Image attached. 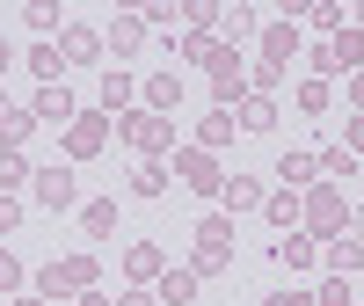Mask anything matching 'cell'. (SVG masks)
I'll use <instances>...</instances> for the list:
<instances>
[{
	"mask_svg": "<svg viewBox=\"0 0 364 306\" xmlns=\"http://www.w3.org/2000/svg\"><path fill=\"white\" fill-rule=\"evenodd\" d=\"M95 285V255H51L44 270H37V292L44 299H58V292H87Z\"/></svg>",
	"mask_w": 364,
	"mask_h": 306,
	"instance_id": "1",
	"label": "cell"
},
{
	"mask_svg": "<svg viewBox=\"0 0 364 306\" xmlns=\"http://www.w3.org/2000/svg\"><path fill=\"white\" fill-rule=\"evenodd\" d=\"M299 219H314V233L336 241V233H343V219H350V204H343L336 190H306V197H299Z\"/></svg>",
	"mask_w": 364,
	"mask_h": 306,
	"instance_id": "2",
	"label": "cell"
},
{
	"mask_svg": "<svg viewBox=\"0 0 364 306\" xmlns=\"http://www.w3.org/2000/svg\"><path fill=\"white\" fill-rule=\"evenodd\" d=\"M314 66H321V73H350V66H364V29H336V37L314 51Z\"/></svg>",
	"mask_w": 364,
	"mask_h": 306,
	"instance_id": "3",
	"label": "cell"
},
{
	"mask_svg": "<svg viewBox=\"0 0 364 306\" xmlns=\"http://www.w3.org/2000/svg\"><path fill=\"white\" fill-rule=\"evenodd\" d=\"M175 168H182V182H190L197 197H219V190H226V175H219V161H211L204 146H190V153H175Z\"/></svg>",
	"mask_w": 364,
	"mask_h": 306,
	"instance_id": "4",
	"label": "cell"
},
{
	"mask_svg": "<svg viewBox=\"0 0 364 306\" xmlns=\"http://www.w3.org/2000/svg\"><path fill=\"white\" fill-rule=\"evenodd\" d=\"M211 95H219V102H248V73H240L233 44L219 51V66H211Z\"/></svg>",
	"mask_w": 364,
	"mask_h": 306,
	"instance_id": "5",
	"label": "cell"
},
{
	"mask_svg": "<svg viewBox=\"0 0 364 306\" xmlns=\"http://www.w3.org/2000/svg\"><path fill=\"white\" fill-rule=\"evenodd\" d=\"M29 117H37V125H73V95H66V80H58V88H37Z\"/></svg>",
	"mask_w": 364,
	"mask_h": 306,
	"instance_id": "6",
	"label": "cell"
},
{
	"mask_svg": "<svg viewBox=\"0 0 364 306\" xmlns=\"http://www.w3.org/2000/svg\"><path fill=\"white\" fill-rule=\"evenodd\" d=\"M117 132H124L132 146L154 153V146H168V132H175V125H168V117H117Z\"/></svg>",
	"mask_w": 364,
	"mask_h": 306,
	"instance_id": "7",
	"label": "cell"
},
{
	"mask_svg": "<svg viewBox=\"0 0 364 306\" xmlns=\"http://www.w3.org/2000/svg\"><path fill=\"white\" fill-rule=\"evenodd\" d=\"M37 204L66 211V204H73V168H37Z\"/></svg>",
	"mask_w": 364,
	"mask_h": 306,
	"instance_id": "8",
	"label": "cell"
},
{
	"mask_svg": "<svg viewBox=\"0 0 364 306\" xmlns=\"http://www.w3.org/2000/svg\"><path fill=\"white\" fill-rule=\"evenodd\" d=\"M226 263V219H204L197 226V270H219Z\"/></svg>",
	"mask_w": 364,
	"mask_h": 306,
	"instance_id": "9",
	"label": "cell"
},
{
	"mask_svg": "<svg viewBox=\"0 0 364 306\" xmlns=\"http://www.w3.org/2000/svg\"><path fill=\"white\" fill-rule=\"evenodd\" d=\"M277 175H284V190H314L321 161H314V153H284V161H277Z\"/></svg>",
	"mask_w": 364,
	"mask_h": 306,
	"instance_id": "10",
	"label": "cell"
},
{
	"mask_svg": "<svg viewBox=\"0 0 364 306\" xmlns=\"http://www.w3.org/2000/svg\"><path fill=\"white\" fill-rule=\"evenodd\" d=\"M29 125H37V117H29V110H15L8 95H0V146H8V153H15V146L29 139Z\"/></svg>",
	"mask_w": 364,
	"mask_h": 306,
	"instance_id": "11",
	"label": "cell"
},
{
	"mask_svg": "<svg viewBox=\"0 0 364 306\" xmlns=\"http://www.w3.org/2000/svg\"><path fill=\"white\" fill-rule=\"evenodd\" d=\"M146 102H154V117L182 110V80H175V73H154V80H146Z\"/></svg>",
	"mask_w": 364,
	"mask_h": 306,
	"instance_id": "12",
	"label": "cell"
},
{
	"mask_svg": "<svg viewBox=\"0 0 364 306\" xmlns=\"http://www.w3.org/2000/svg\"><path fill=\"white\" fill-rule=\"evenodd\" d=\"M262 51H269V66H291V51H299V29H291V22H269Z\"/></svg>",
	"mask_w": 364,
	"mask_h": 306,
	"instance_id": "13",
	"label": "cell"
},
{
	"mask_svg": "<svg viewBox=\"0 0 364 306\" xmlns=\"http://www.w3.org/2000/svg\"><path fill=\"white\" fill-rule=\"evenodd\" d=\"M102 58V37L95 29H66V66H95Z\"/></svg>",
	"mask_w": 364,
	"mask_h": 306,
	"instance_id": "14",
	"label": "cell"
},
{
	"mask_svg": "<svg viewBox=\"0 0 364 306\" xmlns=\"http://www.w3.org/2000/svg\"><path fill=\"white\" fill-rule=\"evenodd\" d=\"M66 146H73V161H87V153L102 146V117H73V132H66Z\"/></svg>",
	"mask_w": 364,
	"mask_h": 306,
	"instance_id": "15",
	"label": "cell"
},
{
	"mask_svg": "<svg viewBox=\"0 0 364 306\" xmlns=\"http://www.w3.org/2000/svg\"><path fill=\"white\" fill-rule=\"evenodd\" d=\"M80 226H87V241H109V233H117V204H109V197H95V204L80 211Z\"/></svg>",
	"mask_w": 364,
	"mask_h": 306,
	"instance_id": "16",
	"label": "cell"
},
{
	"mask_svg": "<svg viewBox=\"0 0 364 306\" xmlns=\"http://www.w3.org/2000/svg\"><path fill=\"white\" fill-rule=\"evenodd\" d=\"M161 299L168 306H190L197 299V270H161Z\"/></svg>",
	"mask_w": 364,
	"mask_h": 306,
	"instance_id": "17",
	"label": "cell"
},
{
	"mask_svg": "<svg viewBox=\"0 0 364 306\" xmlns=\"http://www.w3.org/2000/svg\"><path fill=\"white\" fill-rule=\"evenodd\" d=\"M269 125H277V102H269V95H248V102H240V132H269Z\"/></svg>",
	"mask_w": 364,
	"mask_h": 306,
	"instance_id": "18",
	"label": "cell"
},
{
	"mask_svg": "<svg viewBox=\"0 0 364 306\" xmlns=\"http://www.w3.org/2000/svg\"><path fill=\"white\" fill-rule=\"evenodd\" d=\"M124 270H132V278H161L168 263H161V248H154V241H139V248L124 255Z\"/></svg>",
	"mask_w": 364,
	"mask_h": 306,
	"instance_id": "19",
	"label": "cell"
},
{
	"mask_svg": "<svg viewBox=\"0 0 364 306\" xmlns=\"http://www.w3.org/2000/svg\"><path fill=\"white\" fill-rule=\"evenodd\" d=\"M277 263H284V270L314 263V233H284V241H277Z\"/></svg>",
	"mask_w": 364,
	"mask_h": 306,
	"instance_id": "20",
	"label": "cell"
},
{
	"mask_svg": "<svg viewBox=\"0 0 364 306\" xmlns=\"http://www.w3.org/2000/svg\"><path fill=\"white\" fill-rule=\"evenodd\" d=\"M328 270H336V278L364 270V241H336V248H328Z\"/></svg>",
	"mask_w": 364,
	"mask_h": 306,
	"instance_id": "21",
	"label": "cell"
},
{
	"mask_svg": "<svg viewBox=\"0 0 364 306\" xmlns=\"http://www.w3.org/2000/svg\"><path fill=\"white\" fill-rule=\"evenodd\" d=\"M124 102H132V80H124V73H102V110L124 117Z\"/></svg>",
	"mask_w": 364,
	"mask_h": 306,
	"instance_id": "22",
	"label": "cell"
},
{
	"mask_svg": "<svg viewBox=\"0 0 364 306\" xmlns=\"http://www.w3.org/2000/svg\"><path fill=\"white\" fill-rule=\"evenodd\" d=\"M132 190H139V197H161V190H168V168H161V161L132 168Z\"/></svg>",
	"mask_w": 364,
	"mask_h": 306,
	"instance_id": "23",
	"label": "cell"
},
{
	"mask_svg": "<svg viewBox=\"0 0 364 306\" xmlns=\"http://www.w3.org/2000/svg\"><path fill=\"white\" fill-rule=\"evenodd\" d=\"M219 197H226L233 211H240V204H262V182H255V175H233V182H226Z\"/></svg>",
	"mask_w": 364,
	"mask_h": 306,
	"instance_id": "24",
	"label": "cell"
},
{
	"mask_svg": "<svg viewBox=\"0 0 364 306\" xmlns=\"http://www.w3.org/2000/svg\"><path fill=\"white\" fill-rule=\"evenodd\" d=\"M139 29H146V15H117V29H109V44H117V58H124V51L139 44Z\"/></svg>",
	"mask_w": 364,
	"mask_h": 306,
	"instance_id": "25",
	"label": "cell"
},
{
	"mask_svg": "<svg viewBox=\"0 0 364 306\" xmlns=\"http://www.w3.org/2000/svg\"><path fill=\"white\" fill-rule=\"evenodd\" d=\"M29 66L44 73V88H58V66H66V51H51V44H37V51H29Z\"/></svg>",
	"mask_w": 364,
	"mask_h": 306,
	"instance_id": "26",
	"label": "cell"
},
{
	"mask_svg": "<svg viewBox=\"0 0 364 306\" xmlns=\"http://www.w3.org/2000/svg\"><path fill=\"white\" fill-rule=\"evenodd\" d=\"M15 182H29V161H22V153H8V146H0V190H15Z\"/></svg>",
	"mask_w": 364,
	"mask_h": 306,
	"instance_id": "27",
	"label": "cell"
},
{
	"mask_svg": "<svg viewBox=\"0 0 364 306\" xmlns=\"http://www.w3.org/2000/svg\"><path fill=\"white\" fill-rule=\"evenodd\" d=\"M219 51H226L219 37H190V44H182V58H197V66H219Z\"/></svg>",
	"mask_w": 364,
	"mask_h": 306,
	"instance_id": "28",
	"label": "cell"
},
{
	"mask_svg": "<svg viewBox=\"0 0 364 306\" xmlns=\"http://www.w3.org/2000/svg\"><path fill=\"white\" fill-rule=\"evenodd\" d=\"M321 168H328V175H357V153H350V146H328Z\"/></svg>",
	"mask_w": 364,
	"mask_h": 306,
	"instance_id": "29",
	"label": "cell"
},
{
	"mask_svg": "<svg viewBox=\"0 0 364 306\" xmlns=\"http://www.w3.org/2000/svg\"><path fill=\"white\" fill-rule=\"evenodd\" d=\"M226 139H233V117H226V110H219V117H204V153H211V146H226Z\"/></svg>",
	"mask_w": 364,
	"mask_h": 306,
	"instance_id": "30",
	"label": "cell"
},
{
	"mask_svg": "<svg viewBox=\"0 0 364 306\" xmlns=\"http://www.w3.org/2000/svg\"><path fill=\"white\" fill-rule=\"evenodd\" d=\"M314 306H350V278H328V285L314 292Z\"/></svg>",
	"mask_w": 364,
	"mask_h": 306,
	"instance_id": "31",
	"label": "cell"
},
{
	"mask_svg": "<svg viewBox=\"0 0 364 306\" xmlns=\"http://www.w3.org/2000/svg\"><path fill=\"white\" fill-rule=\"evenodd\" d=\"M269 226H299V197H269Z\"/></svg>",
	"mask_w": 364,
	"mask_h": 306,
	"instance_id": "32",
	"label": "cell"
},
{
	"mask_svg": "<svg viewBox=\"0 0 364 306\" xmlns=\"http://www.w3.org/2000/svg\"><path fill=\"white\" fill-rule=\"evenodd\" d=\"M299 110L321 117V110H328V88H321V80H306V88H299Z\"/></svg>",
	"mask_w": 364,
	"mask_h": 306,
	"instance_id": "33",
	"label": "cell"
},
{
	"mask_svg": "<svg viewBox=\"0 0 364 306\" xmlns=\"http://www.w3.org/2000/svg\"><path fill=\"white\" fill-rule=\"evenodd\" d=\"M15 285H22V263H15L8 248H0V292H15Z\"/></svg>",
	"mask_w": 364,
	"mask_h": 306,
	"instance_id": "34",
	"label": "cell"
},
{
	"mask_svg": "<svg viewBox=\"0 0 364 306\" xmlns=\"http://www.w3.org/2000/svg\"><path fill=\"white\" fill-rule=\"evenodd\" d=\"M15 219H22V204H15V197H0V233H8Z\"/></svg>",
	"mask_w": 364,
	"mask_h": 306,
	"instance_id": "35",
	"label": "cell"
},
{
	"mask_svg": "<svg viewBox=\"0 0 364 306\" xmlns=\"http://www.w3.org/2000/svg\"><path fill=\"white\" fill-rule=\"evenodd\" d=\"M269 306H314V292H277Z\"/></svg>",
	"mask_w": 364,
	"mask_h": 306,
	"instance_id": "36",
	"label": "cell"
},
{
	"mask_svg": "<svg viewBox=\"0 0 364 306\" xmlns=\"http://www.w3.org/2000/svg\"><path fill=\"white\" fill-rule=\"evenodd\" d=\"M80 306H109V299H102V292H87V299H80Z\"/></svg>",
	"mask_w": 364,
	"mask_h": 306,
	"instance_id": "37",
	"label": "cell"
},
{
	"mask_svg": "<svg viewBox=\"0 0 364 306\" xmlns=\"http://www.w3.org/2000/svg\"><path fill=\"white\" fill-rule=\"evenodd\" d=\"M0 73H8V44H0Z\"/></svg>",
	"mask_w": 364,
	"mask_h": 306,
	"instance_id": "38",
	"label": "cell"
},
{
	"mask_svg": "<svg viewBox=\"0 0 364 306\" xmlns=\"http://www.w3.org/2000/svg\"><path fill=\"white\" fill-rule=\"evenodd\" d=\"M15 306H37V299H15Z\"/></svg>",
	"mask_w": 364,
	"mask_h": 306,
	"instance_id": "39",
	"label": "cell"
},
{
	"mask_svg": "<svg viewBox=\"0 0 364 306\" xmlns=\"http://www.w3.org/2000/svg\"><path fill=\"white\" fill-rule=\"evenodd\" d=\"M357 102H364V80H357Z\"/></svg>",
	"mask_w": 364,
	"mask_h": 306,
	"instance_id": "40",
	"label": "cell"
},
{
	"mask_svg": "<svg viewBox=\"0 0 364 306\" xmlns=\"http://www.w3.org/2000/svg\"><path fill=\"white\" fill-rule=\"evenodd\" d=\"M357 241H364V219H357Z\"/></svg>",
	"mask_w": 364,
	"mask_h": 306,
	"instance_id": "41",
	"label": "cell"
}]
</instances>
